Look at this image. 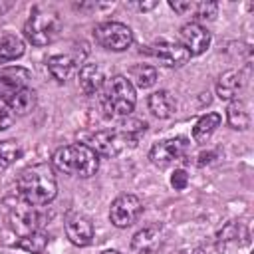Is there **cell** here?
Listing matches in <instances>:
<instances>
[{
  "mask_svg": "<svg viewBox=\"0 0 254 254\" xmlns=\"http://www.w3.org/2000/svg\"><path fill=\"white\" fill-rule=\"evenodd\" d=\"M187 153H189V141L185 137H175V139H167V141L153 145L149 159L155 167L165 169V167L181 161Z\"/></svg>",
  "mask_w": 254,
  "mask_h": 254,
  "instance_id": "7",
  "label": "cell"
},
{
  "mask_svg": "<svg viewBox=\"0 0 254 254\" xmlns=\"http://www.w3.org/2000/svg\"><path fill=\"white\" fill-rule=\"evenodd\" d=\"M226 117L230 127L234 129H246L250 125V113H248V105L244 101H232L226 109Z\"/></svg>",
  "mask_w": 254,
  "mask_h": 254,
  "instance_id": "22",
  "label": "cell"
},
{
  "mask_svg": "<svg viewBox=\"0 0 254 254\" xmlns=\"http://www.w3.org/2000/svg\"><path fill=\"white\" fill-rule=\"evenodd\" d=\"M220 121H222V117L218 113H206V115H202L196 121L194 129H192V139L196 143H204L214 133V129L220 125Z\"/></svg>",
  "mask_w": 254,
  "mask_h": 254,
  "instance_id": "19",
  "label": "cell"
},
{
  "mask_svg": "<svg viewBox=\"0 0 254 254\" xmlns=\"http://www.w3.org/2000/svg\"><path fill=\"white\" fill-rule=\"evenodd\" d=\"M52 163L58 171L65 175H75V177H91L95 175L99 167V157L93 149H89L85 143H73L58 149L52 157Z\"/></svg>",
  "mask_w": 254,
  "mask_h": 254,
  "instance_id": "2",
  "label": "cell"
},
{
  "mask_svg": "<svg viewBox=\"0 0 254 254\" xmlns=\"http://www.w3.org/2000/svg\"><path fill=\"white\" fill-rule=\"evenodd\" d=\"M175 107H177V103H175L173 95L169 91H165V89H159V91L149 95V109L159 119L171 117L175 113Z\"/></svg>",
  "mask_w": 254,
  "mask_h": 254,
  "instance_id": "16",
  "label": "cell"
},
{
  "mask_svg": "<svg viewBox=\"0 0 254 254\" xmlns=\"http://www.w3.org/2000/svg\"><path fill=\"white\" fill-rule=\"evenodd\" d=\"M210 157H212V153H202V155H200V161H198V165H204V163H208V161H210Z\"/></svg>",
  "mask_w": 254,
  "mask_h": 254,
  "instance_id": "29",
  "label": "cell"
},
{
  "mask_svg": "<svg viewBox=\"0 0 254 254\" xmlns=\"http://www.w3.org/2000/svg\"><path fill=\"white\" fill-rule=\"evenodd\" d=\"M141 212H143V204L135 194H121L111 202L109 218L117 228H127L139 218Z\"/></svg>",
  "mask_w": 254,
  "mask_h": 254,
  "instance_id": "8",
  "label": "cell"
},
{
  "mask_svg": "<svg viewBox=\"0 0 254 254\" xmlns=\"http://www.w3.org/2000/svg\"><path fill=\"white\" fill-rule=\"evenodd\" d=\"M153 6H157V2H147V4H143V2H141V4H139V8H141V10H149V8H153Z\"/></svg>",
  "mask_w": 254,
  "mask_h": 254,
  "instance_id": "30",
  "label": "cell"
},
{
  "mask_svg": "<svg viewBox=\"0 0 254 254\" xmlns=\"http://www.w3.org/2000/svg\"><path fill=\"white\" fill-rule=\"evenodd\" d=\"M85 145L89 149H93L97 153V157L99 155H103V157H115L127 145H135V139L119 127L115 131H97V133L89 135V139H87Z\"/></svg>",
  "mask_w": 254,
  "mask_h": 254,
  "instance_id": "6",
  "label": "cell"
},
{
  "mask_svg": "<svg viewBox=\"0 0 254 254\" xmlns=\"http://www.w3.org/2000/svg\"><path fill=\"white\" fill-rule=\"evenodd\" d=\"M171 185H173L177 190L187 189V185H189V175H187V171L177 169V171L173 173V177H171Z\"/></svg>",
  "mask_w": 254,
  "mask_h": 254,
  "instance_id": "28",
  "label": "cell"
},
{
  "mask_svg": "<svg viewBox=\"0 0 254 254\" xmlns=\"http://www.w3.org/2000/svg\"><path fill=\"white\" fill-rule=\"evenodd\" d=\"M65 234L71 244L75 246H87L93 238V222L89 216L73 212L65 218Z\"/></svg>",
  "mask_w": 254,
  "mask_h": 254,
  "instance_id": "11",
  "label": "cell"
},
{
  "mask_svg": "<svg viewBox=\"0 0 254 254\" xmlns=\"http://www.w3.org/2000/svg\"><path fill=\"white\" fill-rule=\"evenodd\" d=\"M161 244H163V230L159 226H147V228L139 230L131 240L133 250L139 254H151Z\"/></svg>",
  "mask_w": 254,
  "mask_h": 254,
  "instance_id": "13",
  "label": "cell"
},
{
  "mask_svg": "<svg viewBox=\"0 0 254 254\" xmlns=\"http://www.w3.org/2000/svg\"><path fill=\"white\" fill-rule=\"evenodd\" d=\"M244 87V75L242 71H236V69H230L226 73L220 75L218 83H216V95L220 99H234L238 97V93L242 91Z\"/></svg>",
  "mask_w": 254,
  "mask_h": 254,
  "instance_id": "15",
  "label": "cell"
},
{
  "mask_svg": "<svg viewBox=\"0 0 254 254\" xmlns=\"http://www.w3.org/2000/svg\"><path fill=\"white\" fill-rule=\"evenodd\" d=\"M24 149L18 141L14 139H6V141H0V171L8 169L10 165H14L20 157H22Z\"/></svg>",
  "mask_w": 254,
  "mask_h": 254,
  "instance_id": "24",
  "label": "cell"
},
{
  "mask_svg": "<svg viewBox=\"0 0 254 254\" xmlns=\"http://www.w3.org/2000/svg\"><path fill=\"white\" fill-rule=\"evenodd\" d=\"M62 32V18L54 6L38 4L32 8L30 18L26 20L24 34L34 46L52 44Z\"/></svg>",
  "mask_w": 254,
  "mask_h": 254,
  "instance_id": "3",
  "label": "cell"
},
{
  "mask_svg": "<svg viewBox=\"0 0 254 254\" xmlns=\"http://www.w3.org/2000/svg\"><path fill=\"white\" fill-rule=\"evenodd\" d=\"M169 6H171L177 14H181V16H194V10H196V2H190V0H187V2L171 0Z\"/></svg>",
  "mask_w": 254,
  "mask_h": 254,
  "instance_id": "27",
  "label": "cell"
},
{
  "mask_svg": "<svg viewBox=\"0 0 254 254\" xmlns=\"http://www.w3.org/2000/svg\"><path fill=\"white\" fill-rule=\"evenodd\" d=\"M14 111L10 109V105H8V101H4V99H0V131H4V129H8L12 123H14Z\"/></svg>",
  "mask_w": 254,
  "mask_h": 254,
  "instance_id": "26",
  "label": "cell"
},
{
  "mask_svg": "<svg viewBox=\"0 0 254 254\" xmlns=\"http://www.w3.org/2000/svg\"><path fill=\"white\" fill-rule=\"evenodd\" d=\"M18 192L32 206H44L54 200L58 192V183L54 171L48 163H36L26 167L18 175Z\"/></svg>",
  "mask_w": 254,
  "mask_h": 254,
  "instance_id": "1",
  "label": "cell"
},
{
  "mask_svg": "<svg viewBox=\"0 0 254 254\" xmlns=\"http://www.w3.org/2000/svg\"><path fill=\"white\" fill-rule=\"evenodd\" d=\"M129 81L133 83V87H151L155 81H157V69L153 65H147V64H139V65H133L129 69Z\"/></svg>",
  "mask_w": 254,
  "mask_h": 254,
  "instance_id": "20",
  "label": "cell"
},
{
  "mask_svg": "<svg viewBox=\"0 0 254 254\" xmlns=\"http://www.w3.org/2000/svg\"><path fill=\"white\" fill-rule=\"evenodd\" d=\"M93 38L101 48L113 50V52H123L133 44L131 28L121 22H103V24L95 26Z\"/></svg>",
  "mask_w": 254,
  "mask_h": 254,
  "instance_id": "5",
  "label": "cell"
},
{
  "mask_svg": "<svg viewBox=\"0 0 254 254\" xmlns=\"http://www.w3.org/2000/svg\"><path fill=\"white\" fill-rule=\"evenodd\" d=\"M26 46L24 42L14 34H2L0 36V64L12 62L24 54Z\"/></svg>",
  "mask_w": 254,
  "mask_h": 254,
  "instance_id": "18",
  "label": "cell"
},
{
  "mask_svg": "<svg viewBox=\"0 0 254 254\" xmlns=\"http://www.w3.org/2000/svg\"><path fill=\"white\" fill-rule=\"evenodd\" d=\"M18 248L26 250V252H32V254H42L48 246V234L46 232H40V230H34V232H28L24 234L18 242H16Z\"/></svg>",
  "mask_w": 254,
  "mask_h": 254,
  "instance_id": "23",
  "label": "cell"
},
{
  "mask_svg": "<svg viewBox=\"0 0 254 254\" xmlns=\"http://www.w3.org/2000/svg\"><path fill=\"white\" fill-rule=\"evenodd\" d=\"M101 254H121V252H117V250H105V252H101Z\"/></svg>",
  "mask_w": 254,
  "mask_h": 254,
  "instance_id": "31",
  "label": "cell"
},
{
  "mask_svg": "<svg viewBox=\"0 0 254 254\" xmlns=\"http://www.w3.org/2000/svg\"><path fill=\"white\" fill-rule=\"evenodd\" d=\"M147 54H151L153 58H157L163 65L167 67H177L183 65L190 56L185 52V48L181 44H173V42H157L153 46H147L145 50Z\"/></svg>",
  "mask_w": 254,
  "mask_h": 254,
  "instance_id": "12",
  "label": "cell"
},
{
  "mask_svg": "<svg viewBox=\"0 0 254 254\" xmlns=\"http://www.w3.org/2000/svg\"><path fill=\"white\" fill-rule=\"evenodd\" d=\"M48 71L58 79V81H65L73 69H75V60L71 56H50L48 58Z\"/></svg>",
  "mask_w": 254,
  "mask_h": 254,
  "instance_id": "17",
  "label": "cell"
},
{
  "mask_svg": "<svg viewBox=\"0 0 254 254\" xmlns=\"http://www.w3.org/2000/svg\"><path fill=\"white\" fill-rule=\"evenodd\" d=\"M216 10H218L216 2H196L194 18L196 20H212L216 16Z\"/></svg>",
  "mask_w": 254,
  "mask_h": 254,
  "instance_id": "25",
  "label": "cell"
},
{
  "mask_svg": "<svg viewBox=\"0 0 254 254\" xmlns=\"http://www.w3.org/2000/svg\"><path fill=\"white\" fill-rule=\"evenodd\" d=\"M30 81V71L20 65H10L0 69V99L8 101L18 91L26 89Z\"/></svg>",
  "mask_w": 254,
  "mask_h": 254,
  "instance_id": "10",
  "label": "cell"
},
{
  "mask_svg": "<svg viewBox=\"0 0 254 254\" xmlns=\"http://www.w3.org/2000/svg\"><path fill=\"white\" fill-rule=\"evenodd\" d=\"M179 42L189 56H200L210 46V32L198 22H189L181 28Z\"/></svg>",
  "mask_w": 254,
  "mask_h": 254,
  "instance_id": "9",
  "label": "cell"
},
{
  "mask_svg": "<svg viewBox=\"0 0 254 254\" xmlns=\"http://www.w3.org/2000/svg\"><path fill=\"white\" fill-rule=\"evenodd\" d=\"M135 87L125 75H113L107 81H103L101 103L109 115H129L135 107Z\"/></svg>",
  "mask_w": 254,
  "mask_h": 254,
  "instance_id": "4",
  "label": "cell"
},
{
  "mask_svg": "<svg viewBox=\"0 0 254 254\" xmlns=\"http://www.w3.org/2000/svg\"><path fill=\"white\" fill-rule=\"evenodd\" d=\"M8 105H10V109L14 111V115H16V113H18V115H26V113L32 111L34 105H36V91L30 89V87H26V89L18 91L14 97H10V99H8Z\"/></svg>",
  "mask_w": 254,
  "mask_h": 254,
  "instance_id": "21",
  "label": "cell"
},
{
  "mask_svg": "<svg viewBox=\"0 0 254 254\" xmlns=\"http://www.w3.org/2000/svg\"><path fill=\"white\" fill-rule=\"evenodd\" d=\"M103 69L97 65V64H85L81 65L79 73H77V83H79V89L85 93V95H93L97 93L101 87H103Z\"/></svg>",
  "mask_w": 254,
  "mask_h": 254,
  "instance_id": "14",
  "label": "cell"
}]
</instances>
